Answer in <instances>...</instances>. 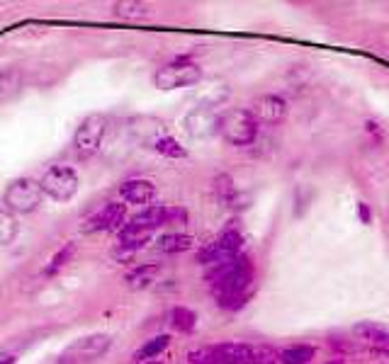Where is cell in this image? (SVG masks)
<instances>
[{
  "label": "cell",
  "mask_w": 389,
  "mask_h": 364,
  "mask_svg": "<svg viewBox=\"0 0 389 364\" xmlns=\"http://www.w3.org/2000/svg\"><path fill=\"white\" fill-rule=\"evenodd\" d=\"M209 284V292L214 299H227V297H241V294L253 292V279H256V265L249 255H236L227 262L212 265L204 274Z\"/></svg>",
  "instance_id": "cell-1"
},
{
  "label": "cell",
  "mask_w": 389,
  "mask_h": 364,
  "mask_svg": "<svg viewBox=\"0 0 389 364\" xmlns=\"http://www.w3.org/2000/svg\"><path fill=\"white\" fill-rule=\"evenodd\" d=\"M258 119L253 117V112L246 107H231L227 112L219 114L217 131L229 146L234 149H246L258 139Z\"/></svg>",
  "instance_id": "cell-2"
},
{
  "label": "cell",
  "mask_w": 389,
  "mask_h": 364,
  "mask_svg": "<svg viewBox=\"0 0 389 364\" xmlns=\"http://www.w3.org/2000/svg\"><path fill=\"white\" fill-rule=\"evenodd\" d=\"M202 81V68L192 61V56H176L173 61L163 63L154 73V86L159 90H180Z\"/></svg>",
  "instance_id": "cell-3"
},
{
  "label": "cell",
  "mask_w": 389,
  "mask_h": 364,
  "mask_svg": "<svg viewBox=\"0 0 389 364\" xmlns=\"http://www.w3.org/2000/svg\"><path fill=\"white\" fill-rule=\"evenodd\" d=\"M105 134H107V117L105 114H88L86 119L78 124L76 134H73L71 149L81 161L98 156V151L103 149Z\"/></svg>",
  "instance_id": "cell-4"
},
{
  "label": "cell",
  "mask_w": 389,
  "mask_h": 364,
  "mask_svg": "<svg viewBox=\"0 0 389 364\" xmlns=\"http://www.w3.org/2000/svg\"><path fill=\"white\" fill-rule=\"evenodd\" d=\"M241 248H244V236L239 229H224L217 238H212L209 243H204L197 252H194V262L197 265H219V262H227L231 257L241 255Z\"/></svg>",
  "instance_id": "cell-5"
},
{
  "label": "cell",
  "mask_w": 389,
  "mask_h": 364,
  "mask_svg": "<svg viewBox=\"0 0 389 364\" xmlns=\"http://www.w3.org/2000/svg\"><path fill=\"white\" fill-rule=\"evenodd\" d=\"M39 187L54 202H71L81 187V177L71 166H51L39 177Z\"/></svg>",
  "instance_id": "cell-6"
},
{
  "label": "cell",
  "mask_w": 389,
  "mask_h": 364,
  "mask_svg": "<svg viewBox=\"0 0 389 364\" xmlns=\"http://www.w3.org/2000/svg\"><path fill=\"white\" fill-rule=\"evenodd\" d=\"M41 199H44V192L39 187V180H32V177H18V180H13L3 194L5 209H10L13 214L37 212Z\"/></svg>",
  "instance_id": "cell-7"
},
{
  "label": "cell",
  "mask_w": 389,
  "mask_h": 364,
  "mask_svg": "<svg viewBox=\"0 0 389 364\" xmlns=\"http://www.w3.org/2000/svg\"><path fill=\"white\" fill-rule=\"evenodd\" d=\"M112 347V337L107 333H91L73 340L59 355V364H91L100 360Z\"/></svg>",
  "instance_id": "cell-8"
},
{
  "label": "cell",
  "mask_w": 389,
  "mask_h": 364,
  "mask_svg": "<svg viewBox=\"0 0 389 364\" xmlns=\"http://www.w3.org/2000/svg\"><path fill=\"white\" fill-rule=\"evenodd\" d=\"M251 112L258 119V124H268V126H277L287 119V112H290V105L282 95L277 93H265L258 95V97L251 102Z\"/></svg>",
  "instance_id": "cell-9"
},
{
  "label": "cell",
  "mask_w": 389,
  "mask_h": 364,
  "mask_svg": "<svg viewBox=\"0 0 389 364\" xmlns=\"http://www.w3.org/2000/svg\"><path fill=\"white\" fill-rule=\"evenodd\" d=\"M127 204L124 202H107L103 209L88 219V231H122L127 226Z\"/></svg>",
  "instance_id": "cell-10"
},
{
  "label": "cell",
  "mask_w": 389,
  "mask_h": 364,
  "mask_svg": "<svg viewBox=\"0 0 389 364\" xmlns=\"http://www.w3.org/2000/svg\"><path fill=\"white\" fill-rule=\"evenodd\" d=\"M156 194H159V189H156V184L151 180H146V177H129V180H124L119 184V199H122L124 204H131V207H151V202L156 199Z\"/></svg>",
  "instance_id": "cell-11"
},
{
  "label": "cell",
  "mask_w": 389,
  "mask_h": 364,
  "mask_svg": "<svg viewBox=\"0 0 389 364\" xmlns=\"http://www.w3.org/2000/svg\"><path fill=\"white\" fill-rule=\"evenodd\" d=\"M214 360L217 364H253V345L239 340L214 342Z\"/></svg>",
  "instance_id": "cell-12"
},
{
  "label": "cell",
  "mask_w": 389,
  "mask_h": 364,
  "mask_svg": "<svg viewBox=\"0 0 389 364\" xmlns=\"http://www.w3.org/2000/svg\"><path fill=\"white\" fill-rule=\"evenodd\" d=\"M127 226L154 234V231L161 229V226H168V207L166 204H151V207H144L141 212L129 216Z\"/></svg>",
  "instance_id": "cell-13"
},
{
  "label": "cell",
  "mask_w": 389,
  "mask_h": 364,
  "mask_svg": "<svg viewBox=\"0 0 389 364\" xmlns=\"http://www.w3.org/2000/svg\"><path fill=\"white\" fill-rule=\"evenodd\" d=\"M353 335L357 340L367 342L375 347H389V325L380 323V321H360L353 325Z\"/></svg>",
  "instance_id": "cell-14"
},
{
  "label": "cell",
  "mask_w": 389,
  "mask_h": 364,
  "mask_svg": "<svg viewBox=\"0 0 389 364\" xmlns=\"http://www.w3.org/2000/svg\"><path fill=\"white\" fill-rule=\"evenodd\" d=\"M149 231H139V229H131V226H124L122 231L117 234V252L119 255H134L136 250L146 248V243H151Z\"/></svg>",
  "instance_id": "cell-15"
},
{
  "label": "cell",
  "mask_w": 389,
  "mask_h": 364,
  "mask_svg": "<svg viewBox=\"0 0 389 364\" xmlns=\"http://www.w3.org/2000/svg\"><path fill=\"white\" fill-rule=\"evenodd\" d=\"M212 189H214V197H217L219 204H224V207L229 209H239V187H236L234 177L229 175V173H219V175H214L212 180Z\"/></svg>",
  "instance_id": "cell-16"
},
{
  "label": "cell",
  "mask_w": 389,
  "mask_h": 364,
  "mask_svg": "<svg viewBox=\"0 0 389 364\" xmlns=\"http://www.w3.org/2000/svg\"><path fill=\"white\" fill-rule=\"evenodd\" d=\"M156 248L159 252H166V255H180V252H187L194 248V238L190 234H180V231H173V234H163L156 238Z\"/></svg>",
  "instance_id": "cell-17"
},
{
  "label": "cell",
  "mask_w": 389,
  "mask_h": 364,
  "mask_svg": "<svg viewBox=\"0 0 389 364\" xmlns=\"http://www.w3.org/2000/svg\"><path fill=\"white\" fill-rule=\"evenodd\" d=\"M112 15L124 22H141L151 18V5L139 3V0H119V3H112Z\"/></svg>",
  "instance_id": "cell-18"
},
{
  "label": "cell",
  "mask_w": 389,
  "mask_h": 364,
  "mask_svg": "<svg viewBox=\"0 0 389 364\" xmlns=\"http://www.w3.org/2000/svg\"><path fill=\"white\" fill-rule=\"evenodd\" d=\"M168 345H171V335H168V333L154 335V337H149V340H146L144 345L139 347V350H134V355H131V360H134L136 364L154 362L156 357H161L163 352L168 350Z\"/></svg>",
  "instance_id": "cell-19"
},
{
  "label": "cell",
  "mask_w": 389,
  "mask_h": 364,
  "mask_svg": "<svg viewBox=\"0 0 389 364\" xmlns=\"http://www.w3.org/2000/svg\"><path fill=\"white\" fill-rule=\"evenodd\" d=\"M159 274H161L159 262H144V265H136L134 270L127 272V284L131 289H146L156 282Z\"/></svg>",
  "instance_id": "cell-20"
},
{
  "label": "cell",
  "mask_w": 389,
  "mask_h": 364,
  "mask_svg": "<svg viewBox=\"0 0 389 364\" xmlns=\"http://www.w3.org/2000/svg\"><path fill=\"white\" fill-rule=\"evenodd\" d=\"M314 357H317V347L307 342L287 345L280 350V364H312Z\"/></svg>",
  "instance_id": "cell-21"
},
{
  "label": "cell",
  "mask_w": 389,
  "mask_h": 364,
  "mask_svg": "<svg viewBox=\"0 0 389 364\" xmlns=\"http://www.w3.org/2000/svg\"><path fill=\"white\" fill-rule=\"evenodd\" d=\"M171 328L176 333L190 335L197 328V314L187 306H173L171 309Z\"/></svg>",
  "instance_id": "cell-22"
},
{
  "label": "cell",
  "mask_w": 389,
  "mask_h": 364,
  "mask_svg": "<svg viewBox=\"0 0 389 364\" xmlns=\"http://www.w3.org/2000/svg\"><path fill=\"white\" fill-rule=\"evenodd\" d=\"M154 151L163 158H171V161L187 158V149L176 139V136H159V139L154 141Z\"/></svg>",
  "instance_id": "cell-23"
},
{
  "label": "cell",
  "mask_w": 389,
  "mask_h": 364,
  "mask_svg": "<svg viewBox=\"0 0 389 364\" xmlns=\"http://www.w3.org/2000/svg\"><path fill=\"white\" fill-rule=\"evenodd\" d=\"M18 219L10 209H0V245H10L15 238H18Z\"/></svg>",
  "instance_id": "cell-24"
},
{
  "label": "cell",
  "mask_w": 389,
  "mask_h": 364,
  "mask_svg": "<svg viewBox=\"0 0 389 364\" xmlns=\"http://www.w3.org/2000/svg\"><path fill=\"white\" fill-rule=\"evenodd\" d=\"M76 243L68 241L64 248H59V252H54V257L49 260V265H46V274H56L59 270H64L68 262L73 260V255H76Z\"/></svg>",
  "instance_id": "cell-25"
},
{
  "label": "cell",
  "mask_w": 389,
  "mask_h": 364,
  "mask_svg": "<svg viewBox=\"0 0 389 364\" xmlns=\"http://www.w3.org/2000/svg\"><path fill=\"white\" fill-rule=\"evenodd\" d=\"M253 299V292L251 294H241V297H227V299H214V304H217V309L227 311V314H236V311L246 309V304Z\"/></svg>",
  "instance_id": "cell-26"
},
{
  "label": "cell",
  "mask_w": 389,
  "mask_h": 364,
  "mask_svg": "<svg viewBox=\"0 0 389 364\" xmlns=\"http://www.w3.org/2000/svg\"><path fill=\"white\" fill-rule=\"evenodd\" d=\"M253 364H280V352L272 345H253Z\"/></svg>",
  "instance_id": "cell-27"
},
{
  "label": "cell",
  "mask_w": 389,
  "mask_h": 364,
  "mask_svg": "<svg viewBox=\"0 0 389 364\" xmlns=\"http://www.w3.org/2000/svg\"><path fill=\"white\" fill-rule=\"evenodd\" d=\"M187 364H217L214 360V350L212 345H199V347H192L190 352H187Z\"/></svg>",
  "instance_id": "cell-28"
},
{
  "label": "cell",
  "mask_w": 389,
  "mask_h": 364,
  "mask_svg": "<svg viewBox=\"0 0 389 364\" xmlns=\"http://www.w3.org/2000/svg\"><path fill=\"white\" fill-rule=\"evenodd\" d=\"M187 219H190V214H187L185 207H168V226L171 224H187Z\"/></svg>",
  "instance_id": "cell-29"
},
{
  "label": "cell",
  "mask_w": 389,
  "mask_h": 364,
  "mask_svg": "<svg viewBox=\"0 0 389 364\" xmlns=\"http://www.w3.org/2000/svg\"><path fill=\"white\" fill-rule=\"evenodd\" d=\"M355 214H357V219H360V224H365V226L372 224V209H370V204L367 202H357Z\"/></svg>",
  "instance_id": "cell-30"
},
{
  "label": "cell",
  "mask_w": 389,
  "mask_h": 364,
  "mask_svg": "<svg viewBox=\"0 0 389 364\" xmlns=\"http://www.w3.org/2000/svg\"><path fill=\"white\" fill-rule=\"evenodd\" d=\"M365 126H367V131H370L372 136H377V141H380V144H382V131H380V126H377L372 119H367V121H365Z\"/></svg>",
  "instance_id": "cell-31"
},
{
  "label": "cell",
  "mask_w": 389,
  "mask_h": 364,
  "mask_svg": "<svg viewBox=\"0 0 389 364\" xmlns=\"http://www.w3.org/2000/svg\"><path fill=\"white\" fill-rule=\"evenodd\" d=\"M0 364H15V357H13V355H5V357H0Z\"/></svg>",
  "instance_id": "cell-32"
},
{
  "label": "cell",
  "mask_w": 389,
  "mask_h": 364,
  "mask_svg": "<svg viewBox=\"0 0 389 364\" xmlns=\"http://www.w3.org/2000/svg\"><path fill=\"white\" fill-rule=\"evenodd\" d=\"M322 364H345V357H334V360H329V362H322Z\"/></svg>",
  "instance_id": "cell-33"
},
{
  "label": "cell",
  "mask_w": 389,
  "mask_h": 364,
  "mask_svg": "<svg viewBox=\"0 0 389 364\" xmlns=\"http://www.w3.org/2000/svg\"><path fill=\"white\" fill-rule=\"evenodd\" d=\"M382 355H385V357H389V347H385V350H382Z\"/></svg>",
  "instance_id": "cell-34"
},
{
  "label": "cell",
  "mask_w": 389,
  "mask_h": 364,
  "mask_svg": "<svg viewBox=\"0 0 389 364\" xmlns=\"http://www.w3.org/2000/svg\"><path fill=\"white\" fill-rule=\"evenodd\" d=\"M146 364H163V362H159V360H154V362H146Z\"/></svg>",
  "instance_id": "cell-35"
}]
</instances>
